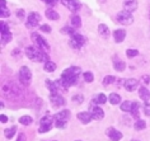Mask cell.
I'll list each match as a JSON object with an SVG mask.
<instances>
[{
    "instance_id": "6da1fadb",
    "label": "cell",
    "mask_w": 150,
    "mask_h": 141,
    "mask_svg": "<svg viewBox=\"0 0 150 141\" xmlns=\"http://www.w3.org/2000/svg\"><path fill=\"white\" fill-rule=\"evenodd\" d=\"M80 74H81V70L79 66H71V68H67L66 70L62 71L61 80L67 87H70V85H74L78 81V78H79Z\"/></svg>"
},
{
    "instance_id": "7a4b0ae2",
    "label": "cell",
    "mask_w": 150,
    "mask_h": 141,
    "mask_svg": "<svg viewBox=\"0 0 150 141\" xmlns=\"http://www.w3.org/2000/svg\"><path fill=\"white\" fill-rule=\"evenodd\" d=\"M25 55L28 59H31L32 61H38V62H47L48 60V55L47 52H45L41 49H36L35 46H28L25 47Z\"/></svg>"
},
{
    "instance_id": "3957f363",
    "label": "cell",
    "mask_w": 150,
    "mask_h": 141,
    "mask_svg": "<svg viewBox=\"0 0 150 141\" xmlns=\"http://www.w3.org/2000/svg\"><path fill=\"white\" fill-rule=\"evenodd\" d=\"M116 19L122 25H130V24H132V22H134V17H132V14L126 12V10H121V12L117 13Z\"/></svg>"
},
{
    "instance_id": "277c9868",
    "label": "cell",
    "mask_w": 150,
    "mask_h": 141,
    "mask_svg": "<svg viewBox=\"0 0 150 141\" xmlns=\"http://www.w3.org/2000/svg\"><path fill=\"white\" fill-rule=\"evenodd\" d=\"M19 80L21 83L25 85V87H28L29 84H31L32 81V73L31 70H29L28 66H22L21 70H19Z\"/></svg>"
},
{
    "instance_id": "5b68a950",
    "label": "cell",
    "mask_w": 150,
    "mask_h": 141,
    "mask_svg": "<svg viewBox=\"0 0 150 141\" xmlns=\"http://www.w3.org/2000/svg\"><path fill=\"white\" fill-rule=\"evenodd\" d=\"M71 38H70V41H69V44L73 49H75V50H79L81 46H84L85 44V42H87V39H85V37L84 36H81V35H79V33H75V35H73V36H70Z\"/></svg>"
},
{
    "instance_id": "8992f818",
    "label": "cell",
    "mask_w": 150,
    "mask_h": 141,
    "mask_svg": "<svg viewBox=\"0 0 150 141\" xmlns=\"http://www.w3.org/2000/svg\"><path fill=\"white\" fill-rule=\"evenodd\" d=\"M40 22H41V16L38 13H36V12H32V13H29L28 17H27L25 27L27 28H35V27H37V25L40 24Z\"/></svg>"
},
{
    "instance_id": "52a82bcc",
    "label": "cell",
    "mask_w": 150,
    "mask_h": 141,
    "mask_svg": "<svg viewBox=\"0 0 150 141\" xmlns=\"http://www.w3.org/2000/svg\"><path fill=\"white\" fill-rule=\"evenodd\" d=\"M32 37H33V39H35V42L37 43V46H38V49L45 51V52L50 51V44L46 42V39H45L42 36H40L38 33H32Z\"/></svg>"
},
{
    "instance_id": "ba28073f",
    "label": "cell",
    "mask_w": 150,
    "mask_h": 141,
    "mask_svg": "<svg viewBox=\"0 0 150 141\" xmlns=\"http://www.w3.org/2000/svg\"><path fill=\"white\" fill-rule=\"evenodd\" d=\"M61 4L67 8L71 12H79L81 8V4L79 0H61Z\"/></svg>"
},
{
    "instance_id": "9c48e42d",
    "label": "cell",
    "mask_w": 150,
    "mask_h": 141,
    "mask_svg": "<svg viewBox=\"0 0 150 141\" xmlns=\"http://www.w3.org/2000/svg\"><path fill=\"white\" fill-rule=\"evenodd\" d=\"M52 128V118L50 117H43L40 122V133H45V132H48Z\"/></svg>"
},
{
    "instance_id": "30bf717a",
    "label": "cell",
    "mask_w": 150,
    "mask_h": 141,
    "mask_svg": "<svg viewBox=\"0 0 150 141\" xmlns=\"http://www.w3.org/2000/svg\"><path fill=\"white\" fill-rule=\"evenodd\" d=\"M50 102H51V104L54 106V107H62V106H65V99H64L60 94H51L50 95Z\"/></svg>"
},
{
    "instance_id": "8fae6325",
    "label": "cell",
    "mask_w": 150,
    "mask_h": 141,
    "mask_svg": "<svg viewBox=\"0 0 150 141\" xmlns=\"http://www.w3.org/2000/svg\"><path fill=\"white\" fill-rule=\"evenodd\" d=\"M123 87L127 92H134L135 89H137L139 87V80L134 79V78H130V79H126L125 83H123Z\"/></svg>"
},
{
    "instance_id": "7c38bea8",
    "label": "cell",
    "mask_w": 150,
    "mask_h": 141,
    "mask_svg": "<svg viewBox=\"0 0 150 141\" xmlns=\"http://www.w3.org/2000/svg\"><path fill=\"white\" fill-rule=\"evenodd\" d=\"M137 0H123V10L129 13H132L137 9Z\"/></svg>"
},
{
    "instance_id": "4fadbf2b",
    "label": "cell",
    "mask_w": 150,
    "mask_h": 141,
    "mask_svg": "<svg viewBox=\"0 0 150 141\" xmlns=\"http://www.w3.org/2000/svg\"><path fill=\"white\" fill-rule=\"evenodd\" d=\"M107 136L110 137L112 141H120L122 139V133L118 131V130H116L113 127H110L107 130Z\"/></svg>"
},
{
    "instance_id": "5bb4252c",
    "label": "cell",
    "mask_w": 150,
    "mask_h": 141,
    "mask_svg": "<svg viewBox=\"0 0 150 141\" xmlns=\"http://www.w3.org/2000/svg\"><path fill=\"white\" fill-rule=\"evenodd\" d=\"M78 120H79L81 123L87 125L93 120V116L91 112H80V113H78Z\"/></svg>"
},
{
    "instance_id": "9a60e30c",
    "label": "cell",
    "mask_w": 150,
    "mask_h": 141,
    "mask_svg": "<svg viewBox=\"0 0 150 141\" xmlns=\"http://www.w3.org/2000/svg\"><path fill=\"white\" fill-rule=\"evenodd\" d=\"M113 38H115V41L117 43H121V42H123V39L126 38V31L125 29H116V31L113 32Z\"/></svg>"
},
{
    "instance_id": "2e32d148",
    "label": "cell",
    "mask_w": 150,
    "mask_h": 141,
    "mask_svg": "<svg viewBox=\"0 0 150 141\" xmlns=\"http://www.w3.org/2000/svg\"><path fill=\"white\" fill-rule=\"evenodd\" d=\"M69 116H70V112H69V111H67V109H64V111H61V112L55 113L52 118H54L55 121H67Z\"/></svg>"
},
{
    "instance_id": "e0dca14e",
    "label": "cell",
    "mask_w": 150,
    "mask_h": 141,
    "mask_svg": "<svg viewBox=\"0 0 150 141\" xmlns=\"http://www.w3.org/2000/svg\"><path fill=\"white\" fill-rule=\"evenodd\" d=\"M92 116H93V120H102L104 117V112L102 108H99V107H93L92 111H91Z\"/></svg>"
},
{
    "instance_id": "ac0fdd59",
    "label": "cell",
    "mask_w": 150,
    "mask_h": 141,
    "mask_svg": "<svg viewBox=\"0 0 150 141\" xmlns=\"http://www.w3.org/2000/svg\"><path fill=\"white\" fill-rule=\"evenodd\" d=\"M139 95H140V98H141L145 103H149L150 93H149L148 89H146V88L144 87V85H142V87H140V89H139Z\"/></svg>"
},
{
    "instance_id": "d6986e66",
    "label": "cell",
    "mask_w": 150,
    "mask_h": 141,
    "mask_svg": "<svg viewBox=\"0 0 150 141\" xmlns=\"http://www.w3.org/2000/svg\"><path fill=\"white\" fill-rule=\"evenodd\" d=\"M45 16H46L47 19H50V20H57L60 16H59V13L56 12V10H54L52 8H48L46 9V12H45Z\"/></svg>"
},
{
    "instance_id": "ffe728a7",
    "label": "cell",
    "mask_w": 150,
    "mask_h": 141,
    "mask_svg": "<svg viewBox=\"0 0 150 141\" xmlns=\"http://www.w3.org/2000/svg\"><path fill=\"white\" fill-rule=\"evenodd\" d=\"M98 33L103 37V38H108V37H110V28L107 27V24L100 23L98 25Z\"/></svg>"
},
{
    "instance_id": "44dd1931",
    "label": "cell",
    "mask_w": 150,
    "mask_h": 141,
    "mask_svg": "<svg viewBox=\"0 0 150 141\" xmlns=\"http://www.w3.org/2000/svg\"><path fill=\"white\" fill-rule=\"evenodd\" d=\"M113 68L117 70V71H123L125 68H126V64L122 60H120L117 56H115V59H113Z\"/></svg>"
},
{
    "instance_id": "7402d4cb",
    "label": "cell",
    "mask_w": 150,
    "mask_h": 141,
    "mask_svg": "<svg viewBox=\"0 0 150 141\" xmlns=\"http://www.w3.org/2000/svg\"><path fill=\"white\" fill-rule=\"evenodd\" d=\"M108 101L112 106H116V104H120L121 103V97L117 94V93H111L110 97H108Z\"/></svg>"
},
{
    "instance_id": "603a6c76",
    "label": "cell",
    "mask_w": 150,
    "mask_h": 141,
    "mask_svg": "<svg viewBox=\"0 0 150 141\" xmlns=\"http://www.w3.org/2000/svg\"><path fill=\"white\" fill-rule=\"evenodd\" d=\"M46 85H47L48 90L51 92V94H59V89H57V85H56V81L46 80Z\"/></svg>"
},
{
    "instance_id": "cb8c5ba5",
    "label": "cell",
    "mask_w": 150,
    "mask_h": 141,
    "mask_svg": "<svg viewBox=\"0 0 150 141\" xmlns=\"http://www.w3.org/2000/svg\"><path fill=\"white\" fill-rule=\"evenodd\" d=\"M70 22H71V25L76 29V28H80V25H81V18L79 17V16H71V18H70Z\"/></svg>"
},
{
    "instance_id": "d4e9b609",
    "label": "cell",
    "mask_w": 150,
    "mask_h": 141,
    "mask_svg": "<svg viewBox=\"0 0 150 141\" xmlns=\"http://www.w3.org/2000/svg\"><path fill=\"white\" fill-rule=\"evenodd\" d=\"M132 106H134V102L125 101L123 103H121V111L122 112H131L132 111Z\"/></svg>"
},
{
    "instance_id": "484cf974",
    "label": "cell",
    "mask_w": 150,
    "mask_h": 141,
    "mask_svg": "<svg viewBox=\"0 0 150 141\" xmlns=\"http://www.w3.org/2000/svg\"><path fill=\"white\" fill-rule=\"evenodd\" d=\"M116 81H118V78H115L112 75H107L103 79V85H104V87H108L110 84H115Z\"/></svg>"
},
{
    "instance_id": "4316f807",
    "label": "cell",
    "mask_w": 150,
    "mask_h": 141,
    "mask_svg": "<svg viewBox=\"0 0 150 141\" xmlns=\"http://www.w3.org/2000/svg\"><path fill=\"white\" fill-rule=\"evenodd\" d=\"M43 69H45V71H47V73H54L56 70V64L52 61H47V62H45Z\"/></svg>"
},
{
    "instance_id": "83f0119b",
    "label": "cell",
    "mask_w": 150,
    "mask_h": 141,
    "mask_svg": "<svg viewBox=\"0 0 150 141\" xmlns=\"http://www.w3.org/2000/svg\"><path fill=\"white\" fill-rule=\"evenodd\" d=\"M16 131H17V127H10V128H5L4 130V136L6 139H12V137L16 135Z\"/></svg>"
},
{
    "instance_id": "f1b7e54d",
    "label": "cell",
    "mask_w": 150,
    "mask_h": 141,
    "mask_svg": "<svg viewBox=\"0 0 150 141\" xmlns=\"http://www.w3.org/2000/svg\"><path fill=\"white\" fill-rule=\"evenodd\" d=\"M19 122H21V125H23V126H29L33 122V120L31 116H22L19 118Z\"/></svg>"
},
{
    "instance_id": "f546056e",
    "label": "cell",
    "mask_w": 150,
    "mask_h": 141,
    "mask_svg": "<svg viewBox=\"0 0 150 141\" xmlns=\"http://www.w3.org/2000/svg\"><path fill=\"white\" fill-rule=\"evenodd\" d=\"M139 108H140L139 103L134 102V106H132V111H131V114H132V116L136 118V121H137V120H140V118H139Z\"/></svg>"
},
{
    "instance_id": "4dcf8cb0",
    "label": "cell",
    "mask_w": 150,
    "mask_h": 141,
    "mask_svg": "<svg viewBox=\"0 0 150 141\" xmlns=\"http://www.w3.org/2000/svg\"><path fill=\"white\" fill-rule=\"evenodd\" d=\"M135 128L137 130V131H141V130H144L146 127V122L144 120H137L136 122H135Z\"/></svg>"
},
{
    "instance_id": "1f68e13d",
    "label": "cell",
    "mask_w": 150,
    "mask_h": 141,
    "mask_svg": "<svg viewBox=\"0 0 150 141\" xmlns=\"http://www.w3.org/2000/svg\"><path fill=\"white\" fill-rule=\"evenodd\" d=\"M93 102L97 103V104H104V103L107 102V97H106L104 94H98V97H97ZM93 102H92V103H93Z\"/></svg>"
},
{
    "instance_id": "d6a6232c",
    "label": "cell",
    "mask_w": 150,
    "mask_h": 141,
    "mask_svg": "<svg viewBox=\"0 0 150 141\" xmlns=\"http://www.w3.org/2000/svg\"><path fill=\"white\" fill-rule=\"evenodd\" d=\"M0 32H1V35H6V33H12L9 29V25L8 23H5V22H1V24H0Z\"/></svg>"
},
{
    "instance_id": "836d02e7",
    "label": "cell",
    "mask_w": 150,
    "mask_h": 141,
    "mask_svg": "<svg viewBox=\"0 0 150 141\" xmlns=\"http://www.w3.org/2000/svg\"><path fill=\"white\" fill-rule=\"evenodd\" d=\"M61 33H65V35L73 36V35H75V28H74V27H69V25H66V27H64V28L61 29Z\"/></svg>"
},
{
    "instance_id": "e575fe53",
    "label": "cell",
    "mask_w": 150,
    "mask_h": 141,
    "mask_svg": "<svg viewBox=\"0 0 150 141\" xmlns=\"http://www.w3.org/2000/svg\"><path fill=\"white\" fill-rule=\"evenodd\" d=\"M13 38V36H12V33H6V35H1V43L3 44H6L8 42H10Z\"/></svg>"
},
{
    "instance_id": "d590c367",
    "label": "cell",
    "mask_w": 150,
    "mask_h": 141,
    "mask_svg": "<svg viewBox=\"0 0 150 141\" xmlns=\"http://www.w3.org/2000/svg\"><path fill=\"white\" fill-rule=\"evenodd\" d=\"M0 14H1V18H8L10 16V12L6 6H0Z\"/></svg>"
},
{
    "instance_id": "8d00e7d4",
    "label": "cell",
    "mask_w": 150,
    "mask_h": 141,
    "mask_svg": "<svg viewBox=\"0 0 150 141\" xmlns=\"http://www.w3.org/2000/svg\"><path fill=\"white\" fill-rule=\"evenodd\" d=\"M139 55V51L137 50H135V49H129L126 51V56L127 57H130V59H132L135 56H137Z\"/></svg>"
},
{
    "instance_id": "74e56055",
    "label": "cell",
    "mask_w": 150,
    "mask_h": 141,
    "mask_svg": "<svg viewBox=\"0 0 150 141\" xmlns=\"http://www.w3.org/2000/svg\"><path fill=\"white\" fill-rule=\"evenodd\" d=\"M84 80L87 81V83H92L93 80H94V75L91 73V71H87L84 73Z\"/></svg>"
},
{
    "instance_id": "f35d334b",
    "label": "cell",
    "mask_w": 150,
    "mask_h": 141,
    "mask_svg": "<svg viewBox=\"0 0 150 141\" xmlns=\"http://www.w3.org/2000/svg\"><path fill=\"white\" fill-rule=\"evenodd\" d=\"M83 101H84V97L83 95H80V94H76V95H74L73 97V102H75V103H83Z\"/></svg>"
},
{
    "instance_id": "ab89813d",
    "label": "cell",
    "mask_w": 150,
    "mask_h": 141,
    "mask_svg": "<svg viewBox=\"0 0 150 141\" xmlns=\"http://www.w3.org/2000/svg\"><path fill=\"white\" fill-rule=\"evenodd\" d=\"M40 29L42 31L43 33H50L51 32V27L48 24H41L40 25Z\"/></svg>"
},
{
    "instance_id": "60d3db41",
    "label": "cell",
    "mask_w": 150,
    "mask_h": 141,
    "mask_svg": "<svg viewBox=\"0 0 150 141\" xmlns=\"http://www.w3.org/2000/svg\"><path fill=\"white\" fill-rule=\"evenodd\" d=\"M16 16H17V18H19V19L22 20V19H24V18H25V12L23 9H19V10H17Z\"/></svg>"
},
{
    "instance_id": "b9f144b4",
    "label": "cell",
    "mask_w": 150,
    "mask_h": 141,
    "mask_svg": "<svg viewBox=\"0 0 150 141\" xmlns=\"http://www.w3.org/2000/svg\"><path fill=\"white\" fill-rule=\"evenodd\" d=\"M56 122V127H57V128H64V127H65V126H66V122L67 121H55Z\"/></svg>"
},
{
    "instance_id": "7bdbcfd3",
    "label": "cell",
    "mask_w": 150,
    "mask_h": 141,
    "mask_svg": "<svg viewBox=\"0 0 150 141\" xmlns=\"http://www.w3.org/2000/svg\"><path fill=\"white\" fill-rule=\"evenodd\" d=\"M144 113L146 114V116L150 117V103H145V106H144Z\"/></svg>"
},
{
    "instance_id": "ee69618b",
    "label": "cell",
    "mask_w": 150,
    "mask_h": 141,
    "mask_svg": "<svg viewBox=\"0 0 150 141\" xmlns=\"http://www.w3.org/2000/svg\"><path fill=\"white\" fill-rule=\"evenodd\" d=\"M43 3H46L47 5H50V6H55L56 5V3H57V0H42Z\"/></svg>"
},
{
    "instance_id": "f6af8a7d",
    "label": "cell",
    "mask_w": 150,
    "mask_h": 141,
    "mask_svg": "<svg viewBox=\"0 0 150 141\" xmlns=\"http://www.w3.org/2000/svg\"><path fill=\"white\" fill-rule=\"evenodd\" d=\"M142 79V83H145V84H148V83H150V76L149 75H144L141 78Z\"/></svg>"
},
{
    "instance_id": "bcb514c9",
    "label": "cell",
    "mask_w": 150,
    "mask_h": 141,
    "mask_svg": "<svg viewBox=\"0 0 150 141\" xmlns=\"http://www.w3.org/2000/svg\"><path fill=\"white\" fill-rule=\"evenodd\" d=\"M17 141H25V135H24V133H19V135H18Z\"/></svg>"
},
{
    "instance_id": "7dc6e473",
    "label": "cell",
    "mask_w": 150,
    "mask_h": 141,
    "mask_svg": "<svg viewBox=\"0 0 150 141\" xmlns=\"http://www.w3.org/2000/svg\"><path fill=\"white\" fill-rule=\"evenodd\" d=\"M0 121H1V123H5V122H8V117H6L5 114H1V116H0Z\"/></svg>"
},
{
    "instance_id": "c3c4849f",
    "label": "cell",
    "mask_w": 150,
    "mask_h": 141,
    "mask_svg": "<svg viewBox=\"0 0 150 141\" xmlns=\"http://www.w3.org/2000/svg\"><path fill=\"white\" fill-rule=\"evenodd\" d=\"M0 6H6V1H5V0H0Z\"/></svg>"
},
{
    "instance_id": "681fc988",
    "label": "cell",
    "mask_w": 150,
    "mask_h": 141,
    "mask_svg": "<svg viewBox=\"0 0 150 141\" xmlns=\"http://www.w3.org/2000/svg\"><path fill=\"white\" fill-rule=\"evenodd\" d=\"M148 17H149V19H150V5H149V9H148Z\"/></svg>"
},
{
    "instance_id": "f907efd6",
    "label": "cell",
    "mask_w": 150,
    "mask_h": 141,
    "mask_svg": "<svg viewBox=\"0 0 150 141\" xmlns=\"http://www.w3.org/2000/svg\"><path fill=\"white\" fill-rule=\"evenodd\" d=\"M75 141H81V140H75Z\"/></svg>"
},
{
    "instance_id": "816d5d0a",
    "label": "cell",
    "mask_w": 150,
    "mask_h": 141,
    "mask_svg": "<svg viewBox=\"0 0 150 141\" xmlns=\"http://www.w3.org/2000/svg\"><path fill=\"white\" fill-rule=\"evenodd\" d=\"M132 141H137V140H132Z\"/></svg>"
}]
</instances>
